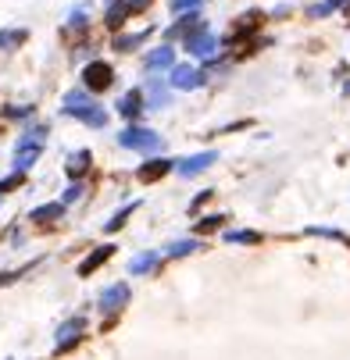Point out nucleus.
I'll return each mask as SVG.
<instances>
[{
  "label": "nucleus",
  "instance_id": "13",
  "mask_svg": "<svg viewBox=\"0 0 350 360\" xmlns=\"http://www.w3.org/2000/svg\"><path fill=\"white\" fill-rule=\"evenodd\" d=\"M143 108H147V103H143V90H129L126 97L118 100V114H121V118H129V121L139 118Z\"/></svg>",
  "mask_w": 350,
  "mask_h": 360
},
{
  "label": "nucleus",
  "instance_id": "11",
  "mask_svg": "<svg viewBox=\"0 0 350 360\" xmlns=\"http://www.w3.org/2000/svg\"><path fill=\"white\" fill-rule=\"evenodd\" d=\"M168 172H172V161H164V157H154V161H147V164L139 168V172H136V179L150 186V182L164 179V175H168Z\"/></svg>",
  "mask_w": 350,
  "mask_h": 360
},
{
  "label": "nucleus",
  "instance_id": "4",
  "mask_svg": "<svg viewBox=\"0 0 350 360\" xmlns=\"http://www.w3.org/2000/svg\"><path fill=\"white\" fill-rule=\"evenodd\" d=\"M111 79H115V72H111L108 61H90V65L82 68V82H86V90H93V93L108 90Z\"/></svg>",
  "mask_w": 350,
  "mask_h": 360
},
{
  "label": "nucleus",
  "instance_id": "7",
  "mask_svg": "<svg viewBox=\"0 0 350 360\" xmlns=\"http://www.w3.org/2000/svg\"><path fill=\"white\" fill-rule=\"evenodd\" d=\"M82 332H86V321H82V317H68V321L57 328V350H61V353L72 350L79 339H82Z\"/></svg>",
  "mask_w": 350,
  "mask_h": 360
},
{
  "label": "nucleus",
  "instance_id": "9",
  "mask_svg": "<svg viewBox=\"0 0 350 360\" xmlns=\"http://www.w3.org/2000/svg\"><path fill=\"white\" fill-rule=\"evenodd\" d=\"M204 29H208V22H204V18L200 14H186V18H182V22H175L172 29H168V36L172 39H190V36H197V32H204Z\"/></svg>",
  "mask_w": 350,
  "mask_h": 360
},
{
  "label": "nucleus",
  "instance_id": "17",
  "mask_svg": "<svg viewBox=\"0 0 350 360\" xmlns=\"http://www.w3.org/2000/svg\"><path fill=\"white\" fill-rule=\"evenodd\" d=\"M26 39H29L26 29H4V32H0V54H4V50H14V47H22Z\"/></svg>",
  "mask_w": 350,
  "mask_h": 360
},
{
  "label": "nucleus",
  "instance_id": "29",
  "mask_svg": "<svg viewBox=\"0 0 350 360\" xmlns=\"http://www.w3.org/2000/svg\"><path fill=\"white\" fill-rule=\"evenodd\" d=\"M225 218L222 214H215V218H204V221H197V232H211V228H218Z\"/></svg>",
  "mask_w": 350,
  "mask_h": 360
},
{
  "label": "nucleus",
  "instance_id": "21",
  "mask_svg": "<svg viewBox=\"0 0 350 360\" xmlns=\"http://www.w3.org/2000/svg\"><path fill=\"white\" fill-rule=\"evenodd\" d=\"M193 250H204V246L197 239H179V243L168 246V257H186V253H193Z\"/></svg>",
  "mask_w": 350,
  "mask_h": 360
},
{
  "label": "nucleus",
  "instance_id": "5",
  "mask_svg": "<svg viewBox=\"0 0 350 360\" xmlns=\"http://www.w3.org/2000/svg\"><path fill=\"white\" fill-rule=\"evenodd\" d=\"M261 22H264V11H246V14H240L236 22H233V29H229V43H243L246 36H254L261 29Z\"/></svg>",
  "mask_w": 350,
  "mask_h": 360
},
{
  "label": "nucleus",
  "instance_id": "27",
  "mask_svg": "<svg viewBox=\"0 0 350 360\" xmlns=\"http://www.w3.org/2000/svg\"><path fill=\"white\" fill-rule=\"evenodd\" d=\"M79 197H82V186L75 182V186H68V189H65V200H61V207H68V203H75Z\"/></svg>",
  "mask_w": 350,
  "mask_h": 360
},
{
  "label": "nucleus",
  "instance_id": "2",
  "mask_svg": "<svg viewBox=\"0 0 350 360\" xmlns=\"http://www.w3.org/2000/svg\"><path fill=\"white\" fill-rule=\"evenodd\" d=\"M43 143H47V125H36V129H29L22 139H18L14 146V172H29V168L39 161V154H43Z\"/></svg>",
  "mask_w": 350,
  "mask_h": 360
},
{
  "label": "nucleus",
  "instance_id": "8",
  "mask_svg": "<svg viewBox=\"0 0 350 360\" xmlns=\"http://www.w3.org/2000/svg\"><path fill=\"white\" fill-rule=\"evenodd\" d=\"M172 86L175 90H197L200 82H204V72H197V68H190V65H172Z\"/></svg>",
  "mask_w": 350,
  "mask_h": 360
},
{
  "label": "nucleus",
  "instance_id": "15",
  "mask_svg": "<svg viewBox=\"0 0 350 360\" xmlns=\"http://www.w3.org/2000/svg\"><path fill=\"white\" fill-rule=\"evenodd\" d=\"M111 253H115V246H97V250L90 253V257L79 264V274H82V279H86V274H93V271H97L100 264H104V261H111Z\"/></svg>",
  "mask_w": 350,
  "mask_h": 360
},
{
  "label": "nucleus",
  "instance_id": "19",
  "mask_svg": "<svg viewBox=\"0 0 350 360\" xmlns=\"http://www.w3.org/2000/svg\"><path fill=\"white\" fill-rule=\"evenodd\" d=\"M157 268V253H139V257L129 261V271L133 274H143V271H154Z\"/></svg>",
  "mask_w": 350,
  "mask_h": 360
},
{
  "label": "nucleus",
  "instance_id": "20",
  "mask_svg": "<svg viewBox=\"0 0 350 360\" xmlns=\"http://www.w3.org/2000/svg\"><path fill=\"white\" fill-rule=\"evenodd\" d=\"M225 243H243V246H257L261 243V236H257V232H225Z\"/></svg>",
  "mask_w": 350,
  "mask_h": 360
},
{
  "label": "nucleus",
  "instance_id": "6",
  "mask_svg": "<svg viewBox=\"0 0 350 360\" xmlns=\"http://www.w3.org/2000/svg\"><path fill=\"white\" fill-rule=\"evenodd\" d=\"M126 303H129V286L126 282H115V286H108L104 292H100V310L104 314H118Z\"/></svg>",
  "mask_w": 350,
  "mask_h": 360
},
{
  "label": "nucleus",
  "instance_id": "22",
  "mask_svg": "<svg viewBox=\"0 0 350 360\" xmlns=\"http://www.w3.org/2000/svg\"><path fill=\"white\" fill-rule=\"evenodd\" d=\"M147 93H150V108H164V100H168V93H164V86L157 79L147 82Z\"/></svg>",
  "mask_w": 350,
  "mask_h": 360
},
{
  "label": "nucleus",
  "instance_id": "10",
  "mask_svg": "<svg viewBox=\"0 0 350 360\" xmlns=\"http://www.w3.org/2000/svg\"><path fill=\"white\" fill-rule=\"evenodd\" d=\"M215 161H218V154H215V150L193 154V157H186V161H179V175H182V179H193L197 172H204V168L215 164Z\"/></svg>",
  "mask_w": 350,
  "mask_h": 360
},
{
  "label": "nucleus",
  "instance_id": "24",
  "mask_svg": "<svg viewBox=\"0 0 350 360\" xmlns=\"http://www.w3.org/2000/svg\"><path fill=\"white\" fill-rule=\"evenodd\" d=\"M136 207H139V203H126V207H121V210H118V214H115V218H111V221L104 225V228H108V232H118L121 225H126V218L133 214V210H136Z\"/></svg>",
  "mask_w": 350,
  "mask_h": 360
},
{
  "label": "nucleus",
  "instance_id": "16",
  "mask_svg": "<svg viewBox=\"0 0 350 360\" xmlns=\"http://www.w3.org/2000/svg\"><path fill=\"white\" fill-rule=\"evenodd\" d=\"M175 65V50L172 47H154L147 54V72H157V68H172Z\"/></svg>",
  "mask_w": 350,
  "mask_h": 360
},
{
  "label": "nucleus",
  "instance_id": "1",
  "mask_svg": "<svg viewBox=\"0 0 350 360\" xmlns=\"http://www.w3.org/2000/svg\"><path fill=\"white\" fill-rule=\"evenodd\" d=\"M61 111H65L68 118H79L82 125H90V129H104V125H108V111L100 108L97 100H90L82 90L65 93V100H61Z\"/></svg>",
  "mask_w": 350,
  "mask_h": 360
},
{
  "label": "nucleus",
  "instance_id": "25",
  "mask_svg": "<svg viewBox=\"0 0 350 360\" xmlns=\"http://www.w3.org/2000/svg\"><path fill=\"white\" fill-rule=\"evenodd\" d=\"M22 182H26V175H22V172H14V175H8V179H0V197L11 193V189H18Z\"/></svg>",
  "mask_w": 350,
  "mask_h": 360
},
{
  "label": "nucleus",
  "instance_id": "3",
  "mask_svg": "<svg viewBox=\"0 0 350 360\" xmlns=\"http://www.w3.org/2000/svg\"><path fill=\"white\" fill-rule=\"evenodd\" d=\"M118 146L126 150H139V154H157L161 150V136L150 129H139V125H129V129L118 132Z\"/></svg>",
  "mask_w": 350,
  "mask_h": 360
},
{
  "label": "nucleus",
  "instance_id": "14",
  "mask_svg": "<svg viewBox=\"0 0 350 360\" xmlns=\"http://www.w3.org/2000/svg\"><path fill=\"white\" fill-rule=\"evenodd\" d=\"M90 164H93V154L90 150H75L68 157V164H65V172H68V179H82V175L90 172Z\"/></svg>",
  "mask_w": 350,
  "mask_h": 360
},
{
  "label": "nucleus",
  "instance_id": "23",
  "mask_svg": "<svg viewBox=\"0 0 350 360\" xmlns=\"http://www.w3.org/2000/svg\"><path fill=\"white\" fill-rule=\"evenodd\" d=\"M150 32V29H147ZM147 32H136V36H115V50H133V47H139L143 39H147Z\"/></svg>",
  "mask_w": 350,
  "mask_h": 360
},
{
  "label": "nucleus",
  "instance_id": "28",
  "mask_svg": "<svg viewBox=\"0 0 350 360\" xmlns=\"http://www.w3.org/2000/svg\"><path fill=\"white\" fill-rule=\"evenodd\" d=\"M68 26H72V29H82V26H86V8H75L72 18H68Z\"/></svg>",
  "mask_w": 350,
  "mask_h": 360
},
{
  "label": "nucleus",
  "instance_id": "12",
  "mask_svg": "<svg viewBox=\"0 0 350 360\" xmlns=\"http://www.w3.org/2000/svg\"><path fill=\"white\" fill-rule=\"evenodd\" d=\"M215 47H218V39H215V36H211L208 29L186 39V50H190L193 57H211V54H215Z\"/></svg>",
  "mask_w": 350,
  "mask_h": 360
},
{
  "label": "nucleus",
  "instance_id": "26",
  "mask_svg": "<svg viewBox=\"0 0 350 360\" xmlns=\"http://www.w3.org/2000/svg\"><path fill=\"white\" fill-rule=\"evenodd\" d=\"M340 4H343V0H325V4H315V8H311V18H325V14H333Z\"/></svg>",
  "mask_w": 350,
  "mask_h": 360
},
{
  "label": "nucleus",
  "instance_id": "18",
  "mask_svg": "<svg viewBox=\"0 0 350 360\" xmlns=\"http://www.w3.org/2000/svg\"><path fill=\"white\" fill-rule=\"evenodd\" d=\"M61 214H65V207H61V203H43V207H36L32 210V221H57Z\"/></svg>",
  "mask_w": 350,
  "mask_h": 360
},
{
  "label": "nucleus",
  "instance_id": "31",
  "mask_svg": "<svg viewBox=\"0 0 350 360\" xmlns=\"http://www.w3.org/2000/svg\"><path fill=\"white\" fill-rule=\"evenodd\" d=\"M4 114H8V118H29V114H32V108H8Z\"/></svg>",
  "mask_w": 350,
  "mask_h": 360
},
{
  "label": "nucleus",
  "instance_id": "32",
  "mask_svg": "<svg viewBox=\"0 0 350 360\" xmlns=\"http://www.w3.org/2000/svg\"><path fill=\"white\" fill-rule=\"evenodd\" d=\"M150 0H126V8H129V14H136V11H143Z\"/></svg>",
  "mask_w": 350,
  "mask_h": 360
},
{
  "label": "nucleus",
  "instance_id": "30",
  "mask_svg": "<svg viewBox=\"0 0 350 360\" xmlns=\"http://www.w3.org/2000/svg\"><path fill=\"white\" fill-rule=\"evenodd\" d=\"M200 0H172V11H193Z\"/></svg>",
  "mask_w": 350,
  "mask_h": 360
}]
</instances>
